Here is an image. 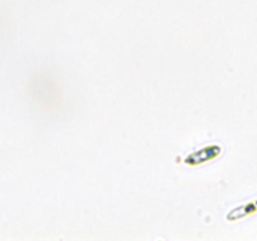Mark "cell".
Wrapping results in <instances>:
<instances>
[{"label": "cell", "mask_w": 257, "mask_h": 241, "mask_svg": "<svg viewBox=\"0 0 257 241\" xmlns=\"http://www.w3.org/2000/svg\"><path fill=\"white\" fill-rule=\"evenodd\" d=\"M221 152H222V148H221L220 146H206V147H202L201 150H197L195 151V152L190 153V155L185 158V163L187 166H191V167L205 165V163L216 160V158L221 155Z\"/></svg>", "instance_id": "1"}, {"label": "cell", "mask_w": 257, "mask_h": 241, "mask_svg": "<svg viewBox=\"0 0 257 241\" xmlns=\"http://www.w3.org/2000/svg\"><path fill=\"white\" fill-rule=\"evenodd\" d=\"M257 212V200L256 201H251V202L243 203V205L238 206V207L233 208L231 210L230 212L227 213L226 218L230 222H233V221L241 220V218L246 217L248 215H252V213Z\"/></svg>", "instance_id": "2"}]
</instances>
